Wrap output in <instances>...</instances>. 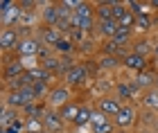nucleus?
<instances>
[{
    "mask_svg": "<svg viewBox=\"0 0 158 133\" xmlns=\"http://www.w3.org/2000/svg\"><path fill=\"white\" fill-rule=\"evenodd\" d=\"M68 102H73V93H70V86L66 83H54L50 88V95H48V106L52 111H59L63 108Z\"/></svg>",
    "mask_w": 158,
    "mask_h": 133,
    "instance_id": "nucleus-1",
    "label": "nucleus"
},
{
    "mask_svg": "<svg viewBox=\"0 0 158 133\" xmlns=\"http://www.w3.org/2000/svg\"><path fill=\"white\" fill-rule=\"evenodd\" d=\"M2 9H0V20H2V27H16L20 23V16H23V9H20V2H14V0H5Z\"/></svg>",
    "mask_w": 158,
    "mask_h": 133,
    "instance_id": "nucleus-2",
    "label": "nucleus"
},
{
    "mask_svg": "<svg viewBox=\"0 0 158 133\" xmlns=\"http://www.w3.org/2000/svg\"><path fill=\"white\" fill-rule=\"evenodd\" d=\"M135 120H138V111H135L133 104H122L120 113L113 117V124H115L118 131H129L135 124Z\"/></svg>",
    "mask_w": 158,
    "mask_h": 133,
    "instance_id": "nucleus-3",
    "label": "nucleus"
},
{
    "mask_svg": "<svg viewBox=\"0 0 158 133\" xmlns=\"http://www.w3.org/2000/svg\"><path fill=\"white\" fill-rule=\"evenodd\" d=\"M120 108H122V102L115 95H104V97H99V99L95 102V111H99L102 115L111 117V120L120 113Z\"/></svg>",
    "mask_w": 158,
    "mask_h": 133,
    "instance_id": "nucleus-4",
    "label": "nucleus"
},
{
    "mask_svg": "<svg viewBox=\"0 0 158 133\" xmlns=\"http://www.w3.org/2000/svg\"><path fill=\"white\" fill-rule=\"evenodd\" d=\"M23 41L18 27H2L0 30V47L2 52H11V50H18V43Z\"/></svg>",
    "mask_w": 158,
    "mask_h": 133,
    "instance_id": "nucleus-5",
    "label": "nucleus"
},
{
    "mask_svg": "<svg viewBox=\"0 0 158 133\" xmlns=\"http://www.w3.org/2000/svg\"><path fill=\"white\" fill-rule=\"evenodd\" d=\"M41 47L43 43L39 38H34V36H23V41L18 43V59H30V57H39V52H41Z\"/></svg>",
    "mask_w": 158,
    "mask_h": 133,
    "instance_id": "nucleus-6",
    "label": "nucleus"
},
{
    "mask_svg": "<svg viewBox=\"0 0 158 133\" xmlns=\"http://www.w3.org/2000/svg\"><path fill=\"white\" fill-rule=\"evenodd\" d=\"M86 79H88V68L84 63H73L66 70V86L70 88L81 86V83H86Z\"/></svg>",
    "mask_w": 158,
    "mask_h": 133,
    "instance_id": "nucleus-7",
    "label": "nucleus"
},
{
    "mask_svg": "<svg viewBox=\"0 0 158 133\" xmlns=\"http://www.w3.org/2000/svg\"><path fill=\"white\" fill-rule=\"evenodd\" d=\"M66 129V122H63V117L59 115V111H52L50 108L45 115H43V131L45 133H63Z\"/></svg>",
    "mask_w": 158,
    "mask_h": 133,
    "instance_id": "nucleus-8",
    "label": "nucleus"
},
{
    "mask_svg": "<svg viewBox=\"0 0 158 133\" xmlns=\"http://www.w3.org/2000/svg\"><path fill=\"white\" fill-rule=\"evenodd\" d=\"M122 66L140 75V72L147 70V57H140V54H135V52H127L124 57H122Z\"/></svg>",
    "mask_w": 158,
    "mask_h": 133,
    "instance_id": "nucleus-9",
    "label": "nucleus"
},
{
    "mask_svg": "<svg viewBox=\"0 0 158 133\" xmlns=\"http://www.w3.org/2000/svg\"><path fill=\"white\" fill-rule=\"evenodd\" d=\"M118 30H120V23L115 18H111V20H102V23H97V34L102 36L104 41H111L113 36L118 34Z\"/></svg>",
    "mask_w": 158,
    "mask_h": 133,
    "instance_id": "nucleus-10",
    "label": "nucleus"
},
{
    "mask_svg": "<svg viewBox=\"0 0 158 133\" xmlns=\"http://www.w3.org/2000/svg\"><path fill=\"white\" fill-rule=\"evenodd\" d=\"M41 20L45 27H56V23H59V2L45 5V9L41 11Z\"/></svg>",
    "mask_w": 158,
    "mask_h": 133,
    "instance_id": "nucleus-11",
    "label": "nucleus"
},
{
    "mask_svg": "<svg viewBox=\"0 0 158 133\" xmlns=\"http://www.w3.org/2000/svg\"><path fill=\"white\" fill-rule=\"evenodd\" d=\"M39 41L43 45H56L61 41V32L56 30V27H41V32H39Z\"/></svg>",
    "mask_w": 158,
    "mask_h": 133,
    "instance_id": "nucleus-12",
    "label": "nucleus"
},
{
    "mask_svg": "<svg viewBox=\"0 0 158 133\" xmlns=\"http://www.w3.org/2000/svg\"><path fill=\"white\" fill-rule=\"evenodd\" d=\"M79 111H81V104H77V102L73 99V102H68L63 108H59V115L63 117V122H66V124H73V122L77 120Z\"/></svg>",
    "mask_w": 158,
    "mask_h": 133,
    "instance_id": "nucleus-13",
    "label": "nucleus"
},
{
    "mask_svg": "<svg viewBox=\"0 0 158 133\" xmlns=\"http://www.w3.org/2000/svg\"><path fill=\"white\" fill-rule=\"evenodd\" d=\"M93 113H95V106H81V111H79L77 120L73 122L75 129H84V127H90V117Z\"/></svg>",
    "mask_w": 158,
    "mask_h": 133,
    "instance_id": "nucleus-14",
    "label": "nucleus"
},
{
    "mask_svg": "<svg viewBox=\"0 0 158 133\" xmlns=\"http://www.w3.org/2000/svg\"><path fill=\"white\" fill-rule=\"evenodd\" d=\"M95 18L97 23L113 18V2H95Z\"/></svg>",
    "mask_w": 158,
    "mask_h": 133,
    "instance_id": "nucleus-15",
    "label": "nucleus"
},
{
    "mask_svg": "<svg viewBox=\"0 0 158 133\" xmlns=\"http://www.w3.org/2000/svg\"><path fill=\"white\" fill-rule=\"evenodd\" d=\"M135 88H138V83H118L115 86V97L122 102V99H131L133 93H135Z\"/></svg>",
    "mask_w": 158,
    "mask_h": 133,
    "instance_id": "nucleus-16",
    "label": "nucleus"
},
{
    "mask_svg": "<svg viewBox=\"0 0 158 133\" xmlns=\"http://www.w3.org/2000/svg\"><path fill=\"white\" fill-rule=\"evenodd\" d=\"M18 117H20V111H16V108H9V106H5V108H2V117H0V127H2V129L11 127V124L18 120Z\"/></svg>",
    "mask_w": 158,
    "mask_h": 133,
    "instance_id": "nucleus-17",
    "label": "nucleus"
},
{
    "mask_svg": "<svg viewBox=\"0 0 158 133\" xmlns=\"http://www.w3.org/2000/svg\"><path fill=\"white\" fill-rule=\"evenodd\" d=\"M135 83H138V88L152 90V88H156V77H154V72H149V70H145V72H140V75H138V79H135Z\"/></svg>",
    "mask_w": 158,
    "mask_h": 133,
    "instance_id": "nucleus-18",
    "label": "nucleus"
},
{
    "mask_svg": "<svg viewBox=\"0 0 158 133\" xmlns=\"http://www.w3.org/2000/svg\"><path fill=\"white\" fill-rule=\"evenodd\" d=\"M142 106L158 111V88H152V90H145V93H142Z\"/></svg>",
    "mask_w": 158,
    "mask_h": 133,
    "instance_id": "nucleus-19",
    "label": "nucleus"
},
{
    "mask_svg": "<svg viewBox=\"0 0 158 133\" xmlns=\"http://www.w3.org/2000/svg\"><path fill=\"white\" fill-rule=\"evenodd\" d=\"M75 16L79 20H84V18H95V2H81L75 9Z\"/></svg>",
    "mask_w": 158,
    "mask_h": 133,
    "instance_id": "nucleus-20",
    "label": "nucleus"
},
{
    "mask_svg": "<svg viewBox=\"0 0 158 133\" xmlns=\"http://www.w3.org/2000/svg\"><path fill=\"white\" fill-rule=\"evenodd\" d=\"M154 47H152V43H149V38H135V43H133V50L131 52H135V54H140V57H147L149 52H152Z\"/></svg>",
    "mask_w": 158,
    "mask_h": 133,
    "instance_id": "nucleus-21",
    "label": "nucleus"
},
{
    "mask_svg": "<svg viewBox=\"0 0 158 133\" xmlns=\"http://www.w3.org/2000/svg\"><path fill=\"white\" fill-rule=\"evenodd\" d=\"M131 38H133V30H127V27H120L118 34L113 36L111 41H115L118 45H127V43H131Z\"/></svg>",
    "mask_w": 158,
    "mask_h": 133,
    "instance_id": "nucleus-22",
    "label": "nucleus"
},
{
    "mask_svg": "<svg viewBox=\"0 0 158 133\" xmlns=\"http://www.w3.org/2000/svg\"><path fill=\"white\" fill-rule=\"evenodd\" d=\"M129 11H131V9H129V2H113V18H115L118 23L127 16Z\"/></svg>",
    "mask_w": 158,
    "mask_h": 133,
    "instance_id": "nucleus-23",
    "label": "nucleus"
},
{
    "mask_svg": "<svg viewBox=\"0 0 158 133\" xmlns=\"http://www.w3.org/2000/svg\"><path fill=\"white\" fill-rule=\"evenodd\" d=\"M120 66V61L115 57H109V54H104L102 59H99V68L102 70H113V68H118Z\"/></svg>",
    "mask_w": 158,
    "mask_h": 133,
    "instance_id": "nucleus-24",
    "label": "nucleus"
},
{
    "mask_svg": "<svg viewBox=\"0 0 158 133\" xmlns=\"http://www.w3.org/2000/svg\"><path fill=\"white\" fill-rule=\"evenodd\" d=\"M54 50H56V52H63V54L73 52V38H66V36H61V41L54 45Z\"/></svg>",
    "mask_w": 158,
    "mask_h": 133,
    "instance_id": "nucleus-25",
    "label": "nucleus"
},
{
    "mask_svg": "<svg viewBox=\"0 0 158 133\" xmlns=\"http://www.w3.org/2000/svg\"><path fill=\"white\" fill-rule=\"evenodd\" d=\"M135 27H138V30H149V27H152V18H149L147 14L135 16Z\"/></svg>",
    "mask_w": 158,
    "mask_h": 133,
    "instance_id": "nucleus-26",
    "label": "nucleus"
},
{
    "mask_svg": "<svg viewBox=\"0 0 158 133\" xmlns=\"http://www.w3.org/2000/svg\"><path fill=\"white\" fill-rule=\"evenodd\" d=\"M43 68H45L48 70V72H52V70H56V68H59V59H43V63H41Z\"/></svg>",
    "mask_w": 158,
    "mask_h": 133,
    "instance_id": "nucleus-27",
    "label": "nucleus"
},
{
    "mask_svg": "<svg viewBox=\"0 0 158 133\" xmlns=\"http://www.w3.org/2000/svg\"><path fill=\"white\" fill-rule=\"evenodd\" d=\"M115 133H131V131H115Z\"/></svg>",
    "mask_w": 158,
    "mask_h": 133,
    "instance_id": "nucleus-28",
    "label": "nucleus"
}]
</instances>
